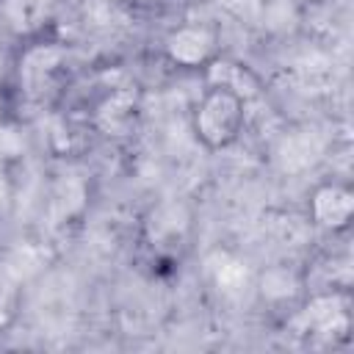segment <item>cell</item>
Masks as SVG:
<instances>
[{"label": "cell", "instance_id": "6da1fadb", "mask_svg": "<svg viewBox=\"0 0 354 354\" xmlns=\"http://www.w3.org/2000/svg\"><path fill=\"white\" fill-rule=\"evenodd\" d=\"M243 127V100L224 88H210L194 113V133L205 147H227Z\"/></svg>", "mask_w": 354, "mask_h": 354}, {"label": "cell", "instance_id": "7a4b0ae2", "mask_svg": "<svg viewBox=\"0 0 354 354\" xmlns=\"http://www.w3.org/2000/svg\"><path fill=\"white\" fill-rule=\"evenodd\" d=\"M299 326L307 335H318V337H332V335H343L348 326V310L346 301L337 293L329 296H315L299 315Z\"/></svg>", "mask_w": 354, "mask_h": 354}, {"label": "cell", "instance_id": "3957f363", "mask_svg": "<svg viewBox=\"0 0 354 354\" xmlns=\"http://www.w3.org/2000/svg\"><path fill=\"white\" fill-rule=\"evenodd\" d=\"M188 224H191V216L183 205L177 202H163L158 205L149 218H147V235L149 241L158 246V249H174L185 241L188 235Z\"/></svg>", "mask_w": 354, "mask_h": 354}, {"label": "cell", "instance_id": "277c9868", "mask_svg": "<svg viewBox=\"0 0 354 354\" xmlns=\"http://www.w3.org/2000/svg\"><path fill=\"white\" fill-rule=\"evenodd\" d=\"M351 210H354V196H351L348 188L321 185L313 194V218L321 227H329V230L346 227L348 218H351Z\"/></svg>", "mask_w": 354, "mask_h": 354}, {"label": "cell", "instance_id": "5b68a950", "mask_svg": "<svg viewBox=\"0 0 354 354\" xmlns=\"http://www.w3.org/2000/svg\"><path fill=\"white\" fill-rule=\"evenodd\" d=\"M166 53L171 61L183 66H199L213 55V36L205 28H194V25L180 28L169 36Z\"/></svg>", "mask_w": 354, "mask_h": 354}, {"label": "cell", "instance_id": "8992f818", "mask_svg": "<svg viewBox=\"0 0 354 354\" xmlns=\"http://www.w3.org/2000/svg\"><path fill=\"white\" fill-rule=\"evenodd\" d=\"M207 83H210V88H224V91L238 94L243 102L249 97H257L260 94L257 77L246 66L232 64V61H213L207 66Z\"/></svg>", "mask_w": 354, "mask_h": 354}, {"label": "cell", "instance_id": "52a82bcc", "mask_svg": "<svg viewBox=\"0 0 354 354\" xmlns=\"http://www.w3.org/2000/svg\"><path fill=\"white\" fill-rule=\"evenodd\" d=\"M58 0H6V17L17 33L39 30L55 11Z\"/></svg>", "mask_w": 354, "mask_h": 354}, {"label": "cell", "instance_id": "ba28073f", "mask_svg": "<svg viewBox=\"0 0 354 354\" xmlns=\"http://www.w3.org/2000/svg\"><path fill=\"white\" fill-rule=\"evenodd\" d=\"M55 66H58V50L39 47V50L28 53V58L22 64V75H25L28 86L36 91V88H44V83H47V77L53 75Z\"/></svg>", "mask_w": 354, "mask_h": 354}, {"label": "cell", "instance_id": "9c48e42d", "mask_svg": "<svg viewBox=\"0 0 354 354\" xmlns=\"http://www.w3.org/2000/svg\"><path fill=\"white\" fill-rule=\"evenodd\" d=\"M315 152H318V144H315V138L307 136V133H296V136L285 138V141H282V149H279L282 163H285L288 169L307 166V163L315 158Z\"/></svg>", "mask_w": 354, "mask_h": 354}, {"label": "cell", "instance_id": "30bf717a", "mask_svg": "<svg viewBox=\"0 0 354 354\" xmlns=\"http://www.w3.org/2000/svg\"><path fill=\"white\" fill-rule=\"evenodd\" d=\"M19 313V282L11 268H0V329H8Z\"/></svg>", "mask_w": 354, "mask_h": 354}, {"label": "cell", "instance_id": "8fae6325", "mask_svg": "<svg viewBox=\"0 0 354 354\" xmlns=\"http://www.w3.org/2000/svg\"><path fill=\"white\" fill-rule=\"evenodd\" d=\"M216 279H218V285H221V288L235 290V288H238V285L246 279V271L241 268V263H224V266H218Z\"/></svg>", "mask_w": 354, "mask_h": 354}, {"label": "cell", "instance_id": "7c38bea8", "mask_svg": "<svg viewBox=\"0 0 354 354\" xmlns=\"http://www.w3.org/2000/svg\"><path fill=\"white\" fill-rule=\"evenodd\" d=\"M6 69H8V61H6V53L0 50V86H3V80H6Z\"/></svg>", "mask_w": 354, "mask_h": 354}]
</instances>
